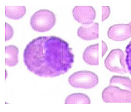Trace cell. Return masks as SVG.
Wrapping results in <instances>:
<instances>
[{"mask_svg": "<svg viewBox=\"0 0 131 112\" xmlns=\"http://www.w3.org/2000/svg\"><path fill=\"white\" fill-rule=\"evenodd\" d=\"M28 70L43 77H53L69 71L74 55L66 41L54 36H39L26 46L23 53Z\"/></svg>", "mask_w": 131, "mask_h": 112, "instance_id": "obj_1", "label": "cell"}, {"mask_svg": "<svg viewBox=\"0 0 131 112\" xmlns=\"http://www.w3.org/2000/svg\"><path fill=\"white\" fill-rule=\"evenodd\" d=\"M56 15L49 10L41 9L36 12L30 19V25L34 30L38 32H48L56 23Z\"/></svg>", "mask_w": 131, "mask_h": 112, "instance_id": "obj_2", "label": "cell"}, {"mask_svg": "<svg viewBox=\"0 0 131 112\" xmlns=\"http://www.w3.org/2000/svg\"><path fill=\"white\" fill-rule=\"evenodd\" d=\"M72 87L80 89H90L98 85L99 79L95 73L89 71H81L74 73L68 78Z\"/></svg>", "mask_w": 131, "mask_h": 112, "instance_id": "obj_3", "label": "cell"}, {"mask_svg": "<svg viewBox=\"0 0 131 112\" xmlns=\"http://www.w3.org/2000/svg\"><path fill=\"white\" fill-rule=\"evenodd\" d=\"M104 66L106 68L113 73L124 74L127 73L124 52L120 49H114L104 60Z\"/></svg>", "mask_w": 131, "mask_h": 112, "instance_id": "obj_4", "label": "cell"}, {"mask_svg": "<svg viewBox=\"0 0 131 112\" xmlns=\"http://www.w3.org/2000/svg\"><path fill=\"white\" fill-rule=\"evenodd\" d=\"M102 97L106 103H131V91L109 85L103 90Z\"/></svg>", "mask_w": 131, "mask_h": 112, "instance_id": "obj_5", "label": "cell"}, {"mask_svg": "<svg viewBox=\"0 0 131 112\" xmlns=\"http://www.w3.org/2000/svg\"><path fill=\"white\" fill-rule=\"evenodd\" d=\"M72 13L75 20L82 25L91 24L96 17L95 10L91 6H77Z\"/></svg>", "mask_w": 131, "mask_h": 112, "instance_id": "obj_6", "label": "cell"}, {"mask_svg": "<svg viewBox=\"0 0 131 112\" xmlns=\"http://www.w3.org/2000/svg\"><path fill=\"white\" fill-rule=\"evenodd\" d=\"M108 38L114 41H124L131 38V25L129 24L114 25L108 28Z\"/></svg>", "mask_w": 131, "mask_h": 112, "instance_id": "obj_7", "label": "cell"}, {"mask_svg": "<svg viewBox=\"0 0 131 112\" xmlns=\"http://www.w3.org/2000/svg\"><path fill=\"white\" fill-rule=\"evenodd\" d=\"M77 35L86 40H96L99 38V23L94 22L91 24L83 25L77 30Z\"/></svg>", "mask_w": 131, "mask_h": 112, "instance_id": "obj_8", "label": "cell"}, {"mask_svg": "<svg viewBox=\"0 0 131 112\" xmlns=\"http://www.w3.org/2000/svg\"><path fill=\"white\" fill-rule=\"evenodd\" d=\"M83 59L90 66L99 65V44L88 46L83 54Z\"/></svg>", "mask_w": 131, "mask_h": 112, "instance_id": "obj_9", "label": "cell"}, {"mask_svg": "<svg viewBox=\"0 0 131 112\" xmlns=\"http://www.w3.org/2000/svg\"><path fill=\"white\" fill-rule=\"evenodd\" d=\"M19 49L17 46L9 45L5 47V64L7 67H13L17 66L18 63Z\"/></svg>", "mask_w": 131, "mask_h": 112, "instance_id": "obj_10", "label": "cell"}, {"mask_svg": "<svg viewBox=\"0 0 131 112\" xmlns=\"http://www.w3.org/2000/svg\"><path fill=\"white\" fill-rule=\"evenodd\" d=\"M26 13V8L24 6H5V15L10 19L17 20L24 17Z\"/></svg>", "mask_w": 131, "mask_h": 112, "instance_id": "obj_11", "label": "cell"}, {"mask_svg": "<svg viewBox=\"0 0 131 112\" xmlns=\"http://www.w3.org/2000/svg\"><path fill=\"white\" fill-rule=\"evenodd\" d=\"M65 104H90L91 101L89 96L83 93H73L67 97Z\"/></svg>", "mask_w": 131, "mask_h": 112, "instance_id": "obj_12", "label": "cell"}, {"mask_svg": "<svg viewBox=\"0 0 131 112\" xmlns=\"http://www.w3.org/2000/svg\"><path fill=\"white\" fill-rule=\"evenodd\" d=\"M110 85H114L122 89L131 91V80L129 77L114 76L110 81Z\"/></svg>", "mask_w": 131, "mask_h": 112, "instance_id": "obj_13", "label": "cell"}, {"mask_svg": "<svg viewBox=\"0 0 131 112\" xmlns=\"http://www.w3.org/2000/svg\"><path fill=\"white\" fill-rule=\"evenodd\" d=\"M125 53H126L125 63H126L128 71L131 75V41L126 47Z\"/></svg>", "mask_w": 131, "mask_h": 112, "instance_id": "obj_14", "label": "cell"}, {"mask_svg": "<svg viewBox=\"0 0 131 112\" xmlns=\"http://www.w3.org/2000/svg\"><path fill=\"white\" fill-rule=\"evenodd\" d=\"M14 35V30L9 23H5V41L11 39Z\"/></svg>", "mask_w": 131, "mask_h": 112, "instance_id": "obj_15", "label": "cell"}, {"mask_svg": "<svg viewBox=\"0 0 131 112\" xmlns=\"http://www.w3.org/2000/svg\"><path fill=\"white\" fill-rule=\"evenodd\" d=\"M111 10L109 6H102V21L106 20L110 16Z\"/></svg>", "mask_w": 131, "mask_h": 112, "instance_id": "obj_16", "label": "cell"}, {"mask_svg": "<svg viewBox=\"0 0 131 112\" xmlns=\"http://www.w3.org/2000/svg\"><path fill=\"white\" fill-rule=\"evenodd\" d=\"M102 57L103 58L104 55L106 54L107 50H108L106 43L103 40H102Z\"/></svg>", "mask_w": 131, "mask_h": 112, "instance_id": "obj_17", "label": "cell"}, {"mask_svg": "<svg viewBox=\"0 0 131 112\" xmlns=\"http://www.w3.org/2000/svg\"><path fill=\"white\" fill-rule=\"evenodd\" d=\"M130 25H131V22H130Z\"/></svg>", "mask_w": 131, "mask_h": 112, "instance_id": "obj_18", "label": "cell"}]
</instances>
